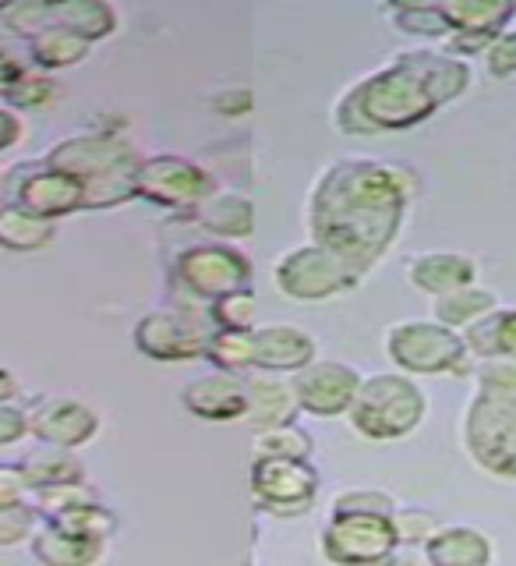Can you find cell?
<instances>
[{
  "label": "cell",
  "instance_id": "1",
  "mask_svg": "<svg viewBox=\"0 0 516 566\" xmlns=\"http://www.w3.org/2000/svg\"><path fill=\"white\" fill-rule=\"evenodd\" d=\"M414 199V174L371 156L333 159L312 188V244L340 255L358 273L376 270L393 248Z\"/></svg>",
  "mask_w": 516,
  "mask_h": 566
},
{
  "label": "cell",
  "instance_id": "2",
  "mask_svg": "<svg viewBox=\"0 0 516 566\" xmlns=\"http://www.w3.org/2000/svg\"><path fill=\"white\" fill-rule=\"evenodd\" d=\"M471 85V64L439 50H403L340 96L333 111L347 135H386L418 128Z\"/></svg>",
  "mask_w": 516,
  "mask_h": 566
},
{
  "label": "cell",
  "instance_id": "3",
  "mask_svg": "<svg viewBox=\"0 0 516 566\" xmlns=\"http://www.w3.org/2000/svg\"><path fill=\"white\" fill-rule=\"evenodd\" d=\"M141 156L135 142L117 132H85L57 142L43 164L78 177L85 185V209H114L138 199Z\"/></svg>",
  "mask_w": 516,
  "mask_h": 566
},
{
  "label": "cell",
  "instance_id": "4",
  "mask_svg": "<svg viewBox=\"0 0 516 566\" xmlns=\"http://www.w3.org/2000/svg\"><path fill=\"white\" fill-rule=\"evenodd\" d=\"M424 418H429V397H424L421 382L403 376V371L365 376L347 411L350 429L371 442H397L414 436Z\"/></svg>",
  "mask_w": 516,
  "mask_h": 566
},
{
  "label": "cell",
  "instance_id": "5",
  "mask_svg": "<svg viewBox=\"0 0 516 566\" xmlns=\"http://www.w3.org/2000/svg\"><path fill=\"white\" fill-rule=\"evenodd\" d=\"M386 358L403 376H467L474 358L464 344V333H453L442 323L411 318L386 329Z\"/></svg>",
  "mask_w": 516,
  "mask_h": 566
},
{
  "label": "cell",
  "instance_id": "6",
  "mask_svg": "<svg viewBox=\"0 0 516 566\" xmlns=\"http://www.w3.org/2000/svg\"><path fill=\"white\" fill-rule=\"evenodd\" d=\"M464 450L477 468L516 482V397L477 389L464 411Z\"/></svg>",
  "mask_w": 516,
  "mask_h": 566
},
{
  "label": "cell",
  "instance_id": "7",
  "mask_svg": "<svg viewBox=\"0 0 516 566\" xmlns=\"http://www.w3.org/2000/svg\"><path fill=\"white\" fill-rule=\"evenodd\" d=\"M361 280H365V273H358L350 262H344L340 255H333L312 241L283 252L273 265L276 291L291 301H305V305L344 297L358 287Z\"/></svg>",
  "mask_w": 516,
  "mask_h": 566
},
{
  "label": "cell",
  "instance_id": "8",
  "mask_svg": "<svg viewBox=\"0 0 516 566\" xmlns=\"http://www.w3.org/2000/svg\"><path fill=\"white\" fill-rule=\"evenodd\" d=\"M255 265L241 248L230 241H209L191 244L173 259V283L188 291L194 301H220L227 294L252 291Z\"/></svg>",
  "mask_w": 516,
  "mask_h": 566
},
{
  "label": "cell",
  "instance_id": "9",
  "mask_svg": "<svg viewBox=\"0 0 516 566\" xmlns=\"http://www.w3.org/2000/svg\"><path fill=\"white\" fill-rule=\"evenodd\" d=\"M318 495V471L312 460H252V500L273 517H305Z\"/></svg>",
  "mask_w": 516,
  "mask_h": 566
},
{
  "label": "cell",
  "instance_id": "10",
  "mask_svg": "<svg viewBox=\"0 0 516 566\" xmlns=\"http://www.w3.org/2000/svg\"><path fill=\"white\" fill-rule=\"evenodd\" d=\"M217 191L212 177L188 156L159 153L146 156L138 167V199L173 212H194Z\"/></svg>",
  "mask_w": 516,
  "mask_h": 566
},
{
  "label": "cell",
  "instance_id": "11",
  "mask_svg": "<svg viewBox=\"0 0 516 566\" xmlns=\"http://www.w3.org/2000/svg\"><path fill=\"white\" fill-rule=\"evenodd\" d=\"M212 326L188 308H159L135 323V350L152 361H194L206 358Z\"/></svg>",
  "mask_w": 516,
  "mask_h": 566
},
{
  "label": "cell",
  "instance_id": "12",
  "mask_svg": "<svg viewBox=\"0 0 516 566\" xmlns=\"http://www.w3.org/2000/svg\"><path fill=\"white\" fill-rule=\"evenodd\" d=\"M393 548V517H379V513H340L323 527V556L333 566H371Z\"/></svg>",
  "mask_w": 516,
  "mask_h": 566
},
{
  "label": "cell",
  "instance_id": "13",
  "mask_svg": "<svg viewBox=\"0 0 516 566\" xmlns=\"http://www.w3.org/2000/svg\"><path fill=\"white\" fill-rule=\"evenodd\" d=\"M365 376L347 361H323L315 358L308 368L291 376L297 407L315 418H344L350 411L354 397H358Z\"/></svg>",
  "mask_w": 516,
  "mask_h": 566
},
{
  "label": "cell",
  "instance_id": "14",
  "mask_svg": "<svg viewBox=\"0 0 516 566\" xmlns=\"http://www.w3.org/2000/svg\"><path fill=\"white\" fill-rule=\"evenodd\" d=\"M18 170L22 174L14 177L11 199L22 209H29L32 217L57 223V220L71 217V212H85V185L78 177L53 170L43 164V159L40 164H22Z\"/></svg>",
  "mask_w": 516,
  "mask_h": 566
},
{
  "label": "cell",
  "instance_id": "15",
  "mask_svg": "<svg viewBox=\"0 0 516 566\" xmlns=\"http://www.w3.org/2000/svg\"><path fill=\"white\" fill-rule=\"evenodd\" d=\"M29 436L40 447L82 450L99 436V415L75 397H40L29 407Z\"/></svg>",
  "mask_w": 516,
  "mask_h": 566
},
{
  "label": "cell",
  "instance_id": "16",
  "mask_svg": "<svg viewBox=\"0 0 516 566\" xmlns=\"http://www.w3.org/2000/svg\"><path fill=\"white\" fill-rule=\"evenodd\" d=\"M318 358V344L294 323H270L252 329V371L265 376H297Z\"/></svg>",
  "mask_w": 516,
  "mask_h": 566
},
{
  "label": "cell",
  "instance_id": "17",
  "mask_svg": "<svg viewBox=\"0 0 516 566\" xmlns=\"http://www.w3.org/2000/svg\"><path fill=\"white\" fill-rule=\"evenodd\" d=\"M181 403H185V411L199 421H212V424L244 421L248 415L244 376H234V371H206V376H194L181 389Z\"/></svg>",
  "mask_w": 516,
  "mask_h": 566
},
{
  "label": "cell",
  "instance_id": "18",
  "mask_svg": "<svg viewBox=\"0 0 516 566\" xmlns=\"http://www.w3.org/2000/svg\"><path fill=\"white\" fill-rule=\"evenodd\" d=\"M248 394V415L244 424H252L255 432H270L280 424H297V397L287 376H265V371H248L244 376Z\"/></svg>",
  "mask_w": 516,
  "mask_h": 566
},
{
  "label": "cell",
  "instance_id": "19",
  "mask_svg": "<svg viewBox=\"0 0 516 566\" xmlns=\"http://www.w3.org/2000/svg\"><path fill=\"white\" fill-rule=\"evenodd\" d=\"M407 280H411L414 291L429 294L435 301L460 287H474L477 262L464 252H421L407 262Z\"/></svg>",
  "mask_w": 516,
  "mask_h": 566
},
{
  "label": "cell",
  "instance_id": "20",
  "mask_svg": "<svg viewBox=\"0 0 516 566\" xmlns=\"http://www.w3.org/2000/svg\"><path fill=\"white\" fill-rule=\"evenodd\" d=\"M424 556L429 566H492L495 545L471 524H442L424 545Z\"/></svg>",
  "mask_w": 516,
  "mask_h": 566
},
{
  "label": "cell",
  "instance_id": "21",
  "mask_svg": "<svg viewBox=\"0 0 516 566\" xmlns=\"http://www.w3.org/2000/svg\"><path fill=\"white\" fill-rule=\"evenodd\" d=\"M32 556L40 566H96L106 556V542L71 535V531L40 521L32 535Z\"/></svg>",
  "mask_w": 516,
  "mask_h": 566
},
{
  "label": "cell",
  "instance_id": "22",
  "mask_svg": "<svg viewBox=\"0 0 516 566\" xmlns=\"http://www.w3.org/2000/svg\"><path fill=\"white\" fill-rule=\"evenodd\" d=\"M191 217L220 241H244L255 234V202L241 191H212Z\"/></svg>",
  "mask_w": 516,
  "mask_h": 566
},
{
  "label": "cell",
  "instance_id": "23",
  "mask_svg": "<svg viewBox=\"0 0 516 566\" xmlns=\"http://www.w3.org/2000/svg\"><path fill=\"white\" fill-rule=\"evenodd\" d=\"M495 308H503L499 294L485 287V283H474V287H460L453 294L435 297V323H442L453 333H467L471 326L485 323Z\"/></svg>",
  "mask_w": 516,
  "mask_h": 566
},
{
  "label": "cell",
  "instance_id": "24",
  "mask_svg": "<svg viewBox=\"0 0 516 566\" xmlns=\"http://www.w3.org/2000/svg\"><path fill=\"white\" fill-rule=\"evenodd\" d=\"M53 238H57V223L32 217L29 209H22L14 199L0 195V248L8 252H40Z\"/></svg>",
  "mask_w": 516,
  "mask_h": 566
},
{
  "label": "cell",
  "instance_id": "25",
  "mask_svg": "<svg viewBox=\"0 0 516 566\" xmlns=\"http://www.w3.org/2000/svg\"><path fill=\"white\" fill-rule=\"evenodd\" d=\"M50 25L75 32L85 43H99L106 35L117 32L120 18L110 4H103V0H53Z\"/></svg>",
  "mask_w": 516,
  "mask_h": 566
},
{
  "label": "cell",
  "instance_id": "26",
  "mask_svg": "<svg viewBox=\"0 0 516 566\" xmlns=\"http://www.w3.org/2000/svg\"><path fill=\"white\" fill-rule=\"evenodd\" d=\"M471 358L482 361H516V308H495L485 323L464 333Z\"/></svg>",
  "mask_w": 516,
  "mask_h": 566
},
{
  "label": "cell",
  "instance_id": "27",
  "mask_svg": "<svg viewBox=\"0 0 516 566\" xmlns=\"http://www.w3.org/2000/svg\"><path fill=\"white\" fill-rule=\"evenodd\" d=\"M25 478L32 492L43 489H57V485H75V482H88L85 478V464L75 457V450H57V447H35L25 460Z\"/></svg>",
  "mask_w": 516,
  "mask_h": 566
},
{
  "label": "cell",
  "instance_id": "28",
  "mask_svg": "<svg viewBox=\"0 0 516 566\" xmlns=\"http://www.w3.org/2000/svg\"><path fill=\"white\" fill-rule=\"evenodd\" d=\"M88 50H93V43H85L82 35L67 32L61 25H46L40 35H32V40H29V57H32L35 67L43 71V75L82 64L88 57Z\"/></svg>",
  "mask_w": 516,
  "mask_h": 566
},
{
  "label": "cell",
  "instance_id": "29",
  "mask_svg": "<svg viewBox=\"0 0 516 566\" xmlns=\"http://www.w3.org/2000/svg\"><path fill=\"white\" fill-rule=\"evenodd\" d=\"M439 8L450 18L453 32H506L516 18V4L499 0H446Z\"/></svg>",
  "mask_w": 516,
  "mask_h": 566
},
{
  "label": "cell",
  "instance_id": "30",
  "mask_svg": "<svg viewBox=\"0 0 516 566\" xmlns=\"http://www.w3.org/2000/svg\"><path fill=\"white\" fill-rule=\"evenodd\" d=\"M209 326L227 329V333H252L259 329V297L255 291H238L227 294L209 305Z\"/></svg>",
  "mask_w": 516,
  "mask_h": 566
},
{
  "label": "cell",
  "instance_id": "31",
  "mask_svg": "<svg viewBox=\"0 0 516 566\" xmlns=\"http://www.w3.org/2000/svg\"><path fill=\"white\" fill-rule=\"evenodd\" d=\"M252 453H255V460H259V457L312 460L315 442H312V436H308L305 429H297V424H280V429H270V432H255Z\"/></svg>",
  "mask_w": 516,
  "mask_h": 566
},
{
  "label": "cell",
  "instance_id": "32",
  "mask_svg": "<svg viewBox=\"0 0 516 566\" xmlns=\"http://www.w3.org/2000/svg\"><path fill=\"white\" fill-rule=\"evenodd\" d=\"M393 22L400 32L407 35H421V40H442L446 43L453 35L450 18L442 14L439 4H400V8H389Z\"/></svg>",
  "mask_w": 516,
  "mask_h": 566
},
{
  "label": "cell",
  "instance_id": "33",
  "mask_svg": "<svg viewBox=\"0 0 516 566\" xmlns=\"http://www.w3.org/2000/svg\"><path fill=\"white\" fill-rule=\"evenodd\" d=\"M206 358L217 365V371H234V376H248V371H252V333L212 329Z\"/></svg>",
  "mask_w": 516,
  "mask_h": 566
},
{
  "label": "cell",
  "instance_id": "34",
  "mask_svg": "<svg viewBox=\"0 0 516 566\" xmlns=\"http://www.w3.org/2000/svg\"><path fill=\"white\" fill-rule=\"evenodd\" d=\"M50 18H53V0H14V4H0V29L22 35L25 43L50 25Z\"/></svg>",
  "mask_w": 516,
  "mask_h": 566
},
{
  "label": "cell",
  "instance_id": "35",
  "mask_svg": "<svg viewBox=\"0 0 516 566\" xmlns=\"http://www.w3.org/2000/svg\"><path fill=\"white\" fill-rule=\"evenodd\" d=\"M50 524L71 531V535H85V538H99V542H106L117 531V517L99 500L85 503L78 510H67V513H61V517H53Z\"/></svg>",
  "mask_w": 516,
  "mask_h": 566
},
{
  "label": "cell",
  "instance_id": "36",
  "mask_svg": "<svg viewBox=\"0 0 516 566\" xmlns=\"http://www.w3.org/2000/svg\"><path fill=\"white\" fill-rule=\"evenodd\" d=\"M53 99H57V82H53L50 75H43V71H32L25 67L22 75H18V82L8 88L4 103L11 106V111H43V106H50Z\"/></svg>",
  "mask_w": 516,
  "mask_h": 566
},
{
  "label": "cell",
  "instance_id": "37",
  "mask_svg": "<svg viewBox=\"0 0 516 566\" xmlns=\"http://www.w3.org/2000/svg\"><path fill=\"white\" fill-rule=\"evenodd\" d=\"M96 492L88 482H75V485H57V489H43V492H32V506L40 513L43 521L61 517L67 510H78L85 503H93Z\"/></svg>",
  "mask_w": 516,
  "mask_h": 566
},
{
  "label": "cell",
  "instance_id": "38",
  "mask_svg": "<svg viewBox=\"0 0 516 566\" xmlns=\"http://www.w3.org/2000/svg\"><path fill=\"white\" fill-rule=\"evenodd\" d=\"M439 527H442V524H439V517H435L432 510H421V506H397V513H393L397 545H407V548H424Z\"/></svg>",
  "mask_w": 516,
  "mask_h": 566
},
{
  "label": "cell",
  "instance_id": "39",
  "mask_svg": "<svg viewBox=\"0 0 516 566\" xmlns=\"http://www.w3.org/2000/svg\"><path fill=\"white\" fill-rule=\"evenodd\" d=\"M397 500L382 489H347L340 495H333L329 503V517H340V513H379V517H393Z\"/></svg>",
  "mask_w": 516,
  "mask_h": 566
},
{
  "label": "cell",
  "instance_id": "40",
  "mask_svg": "<svg viewBox=\"0 0 516 566\" xmlns=\"http://www.w3.org/2000/svg\"><path fill=\"white\" fill-rule=\"evenodd\" d=\"M40 513L32 503H18V506H0V548H14L22 542H32L35 527H40Z\"/></svg>",
  "mask_w": 516,
  "mask_h": 566
},
{
  "label": "cell",
  "instance_id": "41",
  "mask_svg": "<svg viewBox=\"0 0 516 566\" xmlns=\"http://www.w3.org/2000/svg\"><path fill=\"white\" fill-rule=\"evenodd\" d=\"M485 67L492 78H513L516 75V29L495 35V43L485 50Z\"/></svg>",
  "mask_w": 516,
  "mask_h": 566
},
{
  "label": "cell",
  "instance_id": "42",
  "mask_svg": "<svg viewBox=\"0 0 516 566\" xmlns=\"http://www.w3.org/2000/svg\"><path fill=\"white\" fill-rule=\"evenodd\" d=\"M477 389L516 397V361H482L477 365Z\"/></svg>",
  "mask_w": 516,
  "mask_h": 566
},
{
  "label": "cell",
  "instance_id": "43",
  "mask_svg": "<svg viewBox=\"0 0 516 566\" xmlns=\"http://www.w3.org/2000/svg\"><path fill=\"white\" fill-rule=\"evenodd\" d=\"M18 503H32V489L22 460L18 464H0V506H18Z\"/></svg>",
  "mask_w": 516,
  "mask_h": 566
},
{
  "label": "cell",
  "instance_id": "44",
  "mask_svg": "<svg viewBox=\"0 0 516 566\" xmlns=\"http://www.w3.org/2000/svg\"><path fill=\"white\" fill-rule=\"evenodd\" d=\"M29 436V407L18 400L0 403V447H18Z\"/></svg>",
  "mask_w": 516,
  "mask_h": 566
},
{
  "label": "cell",
  "instance_id": "45",
  "mask_svg": "<svg viewBox=\"0 0 516 566\" xmlns=\"http://www.w3.org/2000/svg\"><path fill=\"white\" fill-rule=\"evenodd\" d=\"M252 103H255V96L248 93V88H241V85H230V88H223V93L212 96V106H217V114H223V117L252 114Z\"/></svg>",
  "mask_w": 516,
  "mask_h": 566
},
{
  "label": "cell",
  "instance_id": "46",
  "mask_svg": "<svg viewBox=\"0 0 516 566\" xmlns=\"http://www.w3.org/2000/svg\"><path fill=\"white\" fill-rule=\"evenodd\" d=\"M22 138H25V124H22V117H18V114L11 111V106H0V153L14 149Z\"/></svg>",
  "mask_w": 516,
  "mask_h": 566
},
{
  "label": "cell",
  "instance_id": "47",
  "mask_svg": "<svg viewBox=\"0 0 516 566\" xmlns=\"http://www.w3.org/2000/svg\"><path fill=\"white\" fill-rule=\"evenodd\" d=\"M22 71H25V64L18 61V53L11 46L0 43V99L8 96V88L18 82V75H22Z\"/></svg>",
  "mask_w": 516,
  "mask_h": 566
},
{
  "label": "cell",
  "instance_id": "48",
  "mask_svg": "<svg viewBox=\"0 0 516 566\" xmlns=\"http://www.w3.org/2000/svg\"><path fill=\"white\" fill-rule=\"evenodd\" d=\"M371 566H429V556H424V548H407V545H397L393 553L382 556L379 563Z\"/></svg>",
  "mask_w": 516,
  "mask_h": 566
},
{
  "label": "cell",
  "instance_id": "49",
  "mask_svg": "<svg viewBox=\"0 0 516 566\" xmlns=\"http://www.w3.org/2000/svg\"><path fill=\"white\" fill-rule=\"evenodd\" d=\"M18 394H22V389H18V379L11 376L8 368H0V403L18 400Z\"/></svg>",
  "mask_w": 516,
  "mask_h": 566
}]
</instances>
